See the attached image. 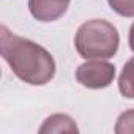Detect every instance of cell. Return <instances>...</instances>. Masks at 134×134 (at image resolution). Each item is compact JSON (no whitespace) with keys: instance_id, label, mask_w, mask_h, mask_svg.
I'll list each match as a JSON object with an SVG mask.
<instances>
[{"instance_id":"obj_1","label":"cell","mask_w":134,"mask_h":134,"mask_svg":"<svg viewBox=\"0 0 134 134\" xmlns=\"http://www.w3.org/2000/svg\"><path fill=\"white\" fill-rule=\"evenodd\" d=\"M0 52L16 77L25 84L44 85L55 76L51 52L38 43L14 35L5 25L0 27Z\"/></svg>"},{"instance_id":"obj_2","label":"cell","mask_w":134,"mask_h":134,"mask_svg":"<svg viewBox=\"0 0 134 134\" xmlns=\"http://www.w3.org/2000/svg\"><path fill=\"white\" fill-rule=\"evenodd\" d=\"M74 46L77 54L87 60H106L117 54L120 35L110 22L104 19H92L77 29Z\"/></svg>"},{"instance_id":"obj_3","label":"cell","mask_w":134,"mask_h":134,"mask_svg":"<svg viewBox=\"0 0 134 134\" xmlns=\"http://www.w3.org/2000/svg\"><path fill=\"white\" fill-rule=\"evenodd\" d=\"M115 77V66L106 60H87L76 70L77 82L92 90L106 88Z\"/></svg>"},{"instance_id":"obj_4","label":"cell","mask_w":134,"mask_h":134,"mask_svg":"<svg viewBox=\"0 0 134 134\" xmlns=\"http://www.w3.org/2000/svg\"><path fill=\"white\" fill-rule=\"evenodd\" d=\"M70 7V0H29L30 14L40 22H52L62 18Z\"/></svg>"},{"instance_id":"obj_5","label":"cell","mask_w":134,"mask_h":134,"mask_svg":"<svg viewBox=\"0 0 134 134\" xmlns=\"http://www.w3.org/2000/svg\"><path fill=\"white\" fill-rule=\"evenodd\" d=\"M77 126L74 123V120L70 115L65 114H54L51 117H47L43 123V126L40 128V132H77Z\"/></svg>"},{"instance_id":"obj_6","label":"cell","mask_w":134,"mask_h":134,"mask_svg":"<svg viewBox=\"0 0 134 134\" xmlns=\"http://www.w3.org/2000/svg\"><path fill=\"white\" fill-rule=\"evenodd\" d=\"M118 90L125 98L134 99V57H131L123 66L118 77Z\"/></svg>"},{"instance_id":"obj_7","label":"cell","mask_w":134,"mask_h":134,"mask_svg":"<svg viewBox=\"0 0 134 134\" xmlns=\"http://www.w3.org/2000/svg\"><path fill=\"white\" fill-rule=\"evenodd\" d=\"M115 132L117 134H129V132L134 134V109L120 114V117L117 118Z\"/></svg>"},{"instance_id":"obj_8","label":"cell","mask_w":134,"mask_h":134,"mask_svg":"<svg viewBox=\"0 0 134 134\" xmlns=\"http://www.w3.org/2000/svg\"><path fill=\"white\" fill-rule=\"evenodd\" d=\"M110 8L123 16V18H134V0H107Z\"/></svg>"},{"instance_id":"obj_9","label":"cell","mask_w":134,"mask_h":134,"mask_svg":"<svg viewBox=\"0 0 134 134\" xmlns=\"http://www.w3.org/2000/svg\"><path fill=\"white\" fill-rule=\"evenodd\" d=\"M128 41H129V47H131V51L134 52V24L131 25V29H129V36H128Z\"/></svg>"}]
</instances>
